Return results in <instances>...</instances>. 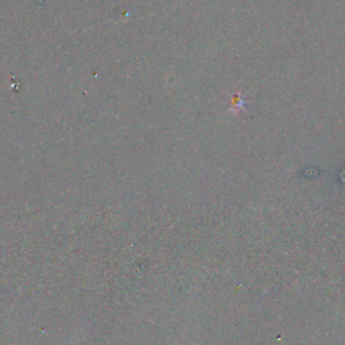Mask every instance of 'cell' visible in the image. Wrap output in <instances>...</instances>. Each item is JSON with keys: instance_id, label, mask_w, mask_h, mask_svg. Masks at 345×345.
<instances>
[{"instance_id": "6da1fadb", "label": "cell", "mask_w": 345, "mask_h": 345, "mask_svg": "<svg viewBox=\"0 0 345 345\" xmlns=\"http://www.w3.org/2000/svg\"><path fill=\"white\" fill-rule=\"evenodd\" d=\"M246 106H247V100L244 98V96L240 92L235 94V97L231 102V108L229 111L231 112H235V114H239L240 111H246Z\"/></svg>"}]
</instances>
